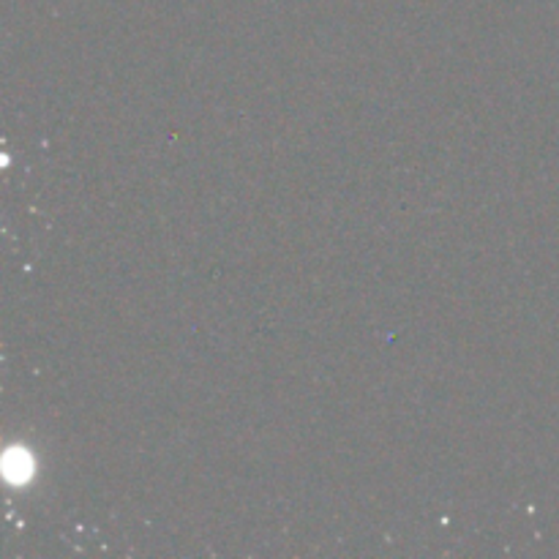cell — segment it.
I'll return each instance as SVG.
<instances>
[{
  "mask_svg": "<svg viewBox=\"0 0 559 559\" xmlns=\"http://www.w3.org/2000/svg\"><path fill=\"white\" fill-rule=\"evenodd\" d=\"M14 456H16V467H11L9 464V473H5V478L16 480V484H25L33 473V464H31V459H27L25 451H16Z\"/></svg>",
  "mask_w": 559,
  "mask_h": 559,
  "instance_id": "1",
  "label": "cell"
}]
</instances>
